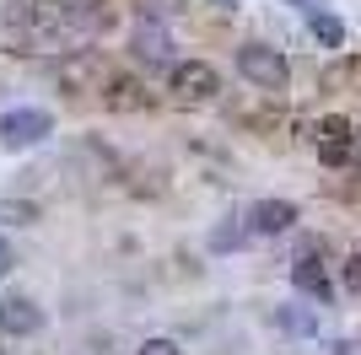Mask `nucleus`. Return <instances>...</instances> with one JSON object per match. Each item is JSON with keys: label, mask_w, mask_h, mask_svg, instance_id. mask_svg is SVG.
Returning a JSON list of instances; mask_svg holds the SVG:
<instances>
[{"label": "nucleus", "mask_w": 361, "mask_h": 355, "mask_svg": "<svg viewBox=\"0 0 361 355\" xmlns=\"http://www.w3.org/2000/svg\"><path fill=\"white\" fill-rule=\"evenodd\" d=\"M167 92H173V103L200 108V103H216L221 75H216V65H205V59H173V65H167Z\"/></svg>", "instance_id": "1"}, {"label": "nucleus", "mask_w": 361, "mask_h": 355, "mask_svg": "<svg viewBox=\"0 0 361 355\" xmlns=\"http://www.w3.org/2000/svg\"><path fill=\"white\" fill-rule=\"evenodd\" d=\"M238 75L248 81V87H259V92H286V81H291V65H286V54L281 49H270V44H243L238 49Z\"/></svg>", "instance_id": "2"}, {"label": "nucleus", "mask_w": 361, "mask_h": 355, "mask_svg": "<svg viewBox=\"0 0 361 355\" xmlns=\"http://www.w3.org/2000/svg\"><path fill=\"white\" fill-rule=\"evenodd\" d=\"M54 135V118L44 108H6L0 113V151H32Z\"/></svg>", "instance_id": "3"}, {"label": "nucleus", "mask_w": 361, "mask_h": 355, "mask_svg": "<svg viewBox=\"0 0 361 355\" xmlns=\"http://www.w3.org/2000/svg\"><path fill=\"white\" fill-rule=\"evenodd\" d=\"M60 87L71 92V97L108 87V65H103V54H97V49H71V54L60 59Z\"/></svg>", "instance_id": "4"}, {"label": "nucleus", "mask_w": 361, "mask_h": 355, "mask_svg": "<svg viewBox=\"0 0 361 355\" xmlns=\"http://www.w3.org/2000/svg\"><path fill=\"white\" fill-rule=\"evenodd\" d=\"M44 328V307L22 291H6L0 296V334H11V340H32Z\"/></svg>", "instance_id": "5"}, {"label": "nucleus", "mask_w": 361, "mask_h": 355, "mask_svg": "<svg viewBox=\"0 0 361 355\" xmlns=\"http://www.w3.org/2000/svg\"><path fill=\"white\" fill-rule=\"evenodd\" d=\"M243 226H248V237H281V232L297 226V205L291 199H254L248 216H243Z\"/></svg>", "instance_id": "6"}, {"label": "nucleus", "mask_w": 361, "mask_h": 355, "mask_svg": "<svg viewBox=\"0 0 361 355\" xmlns=\"http://www.w3.org/2000/svg\"><path fill=\"white\" fill-rule=\"evenodd\" d=\"M291 285H297L302 296H313V301H329V296H334L329 269H324L318 248H307V253H297V259H291Z\"/></svg>", "instance_id": "7"}, {"label": "nucleus", "mask_w": 361, "mask_h": 355, "mask_svg": "<svg viewBox=\"0 0 361 355\" xmlns=\"http://www.w3.org/2000/svg\"><path fill=\"white\" fill-rule=\"evenodd\" d=\"M130 54H135L140 65H173V32H167L162 22H140V27L130 32Z\"/></svg>", "instance_id": "8"}, {"label": "nucleus", "mask_w": 361, "mask_h": 355, "mask_svg": "<svg viewBox=\"0 0 361 355\" xmlns=\"http://www.w3.org/2000/svg\"><path fill=\"white\" fill-rule=\"evenodd\" d=\"M350 140H356V130H350L345 118H318V130H313V146H318V156H324L329 167L350 162Z\"/></svg>", "instance_id": "9"}, {"label": "nucleus", "mask_w": 361, "mask_h": 355, "mask_svg": "<svg viewBox=\"0 0 361 355\" xmlns=\"http://www.w3.org/2000/svg\"><path fill=\"white\" fill-rule=\"evenodd\" d=\"M307 32H313L324 49H340V44H345V22H340V16H329L324 6H318V11H307Z\"/></svg>", "instance_id": "10"}, {"label": "nucleus", "mask_w": 361, "mask_h": 355, "mask_svg": "<svg viewBox=\"0 0 361 355\" xmlns=\"http://www.w3.org/2000/svg\"><path fill=\"white\" fill-rule=\"evenodd\" d=\"M275 323L286 328V334H297V340H313V334H318V318H313V312H302V307H281V312H275Z\"/></svg>", "instance_id": "11"}, {"label": "nucleus", "mask_w": 361, "mask_h": 355, "mask_svg": "<svg viewBox=\"0 0 361 355\" xmlns=\"http://www.w3.org/2000/svg\"><path fill=\"white\" fill-rule=\"evenodd\" d=\"M0 221L6 226H32L38 221V205H32V199H0Z\"/></svg>", "instance_id": "12"}, {"label": "nucleus", "mask_w": 361, "mask_h": 355, "mask_svg": "<svg viewBox=\"0 0 361 355\" xmlns=\"http://www.w3.org/2000/svg\"><path fill=\"white\" fill-rule=\"evenodd\" d=\"M340 280H345V291H361V253H350V259H345Z\"/></svg>", "instance_id": "13"}, {"label": "nucleus", "mask_w": 361, "mask_h": 355, "mask_svg": "<svg viewBox=\"0 0 361 355\" xmlns=\"http://www.w3.org/2000/svg\"><path fill=\"white\" fill-rule=\"evenodd\" d=\"M243 237H248V226H221V232H216L211 242H216V248H238Z\"/></svg>", "instance_id": "14"}, {"label": "nucleus", "mask_w": 361, "mask_h": 355, "mask_svg": "<svg viewBox=\"0 0 361 355\" xmlns=\"http://www.w3.org/2000/svg\"><path fill=\"white\" fill-rule=\"evenodd\" d=\"M135 355H178V344H173V340H146Z\"/></svg>", "instance_id": "15"}, {"label": "nucleus", "mask_w": 361, "mask_h": 355, "mask_svg": "<svg viewBox=\"0 0 361 355\" xmlns=\"http://www.w3.org/2000/svg\"><path fill=\"white\" fill-rule=\"evenodd\" d=\"M11 264H16V253H11V242H6V237H0V280H6V275H11Z\"/></svg>", "instance_id": "16"}, {"label": "nucleus", "mask_w": 361, "mask_h": 355, "mask_svg": "<svg viewBox=\"0 0 361 355\" xmlns=\"http://www.w3.org/2000/svg\"><path fill=\"white\" fill-rule=\"evenodd\" d=\"M334 355H361V340H340V344H334Z\"/></svg>", "instance_id": "17"}, {"label": "nucleus", "mask_w": 361, "mask_h": 355, "mask_svg": "<svg viewBox=\"0 0 361 355\" xmlns=\"http://www.w3.org/2000/svg\"><path fill=\"white\" fill-rule=\"evenodd\" d=\"M297 6H302V11H318V6H324V0H297Z\"/></svg>", "instance_id": "18"}, {"label": "nucleus", "mask_w": 361, "mask_h": 355, "mask_svg": "<svg viewBox=\"0 0 361 355\" xmlns=\"http://www.w3.org/2000/svg\"><path fill=\"white\" fill-rule=\"evenodd\" d=\"M350 156H361V135H356V140H350Z\"/></svg>", "instance_id": "19"}]
</instances>
